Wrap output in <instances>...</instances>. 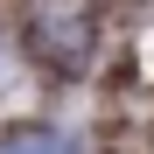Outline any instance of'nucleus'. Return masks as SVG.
Instances as JSON below:
<instances>
[{"mask_svg":"<svg viewBox=\"0 0 154 154\" xmlns=\"http://www.w3.org/2000/svg\"><path fill=\"white\" fill-rule=\"evenodd\" d=\"M0 154H77V147H70V133H49V126H42V133H14V140H0Z\"/></svg>","mask_w":154,"mask_h":154,"instance_id":"obj_1","label":"nucleus"}]
</instances>
